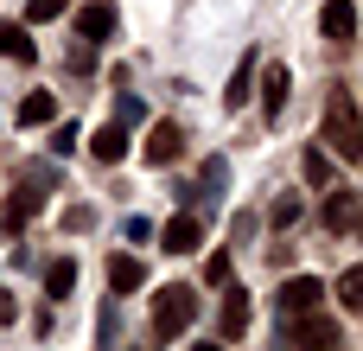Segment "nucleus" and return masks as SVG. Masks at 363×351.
<instances>
[{"label":"nucleus","instance_id":"obj_9","mask_svg":"<svg viewBox=\"0 0 363 351\" xmlns=\"http://www.w3.org/2000/svg\"><path fill=\"white\" fill-rule=\"evenodd\" d=\"M204 243V230H198V217H172L166 230H160V249H172V256H191Z\"/></svg>","mask_w":363,"mask_h":351},{"label":"nucleus","instance_id":"obj_13","mask_svg":"<svg viewBox=\"0 0 363 351\" xmlns=\"http://www.w3.org/2000/svg\"><path fill=\"white\" fill-rule=\"evenodd\" d=\"M45 122H57V96L32 90V96L19 102V128H45Z\"/></svg>","mask_w":363,"mask_h":351},{"label":"nucleus","instance_id":"obj_18","mask_svg":"<svg viewBox=\"0 0 363 351\" xmlns=\"http://www.w3.org/2000/svg\"><path fill=\"white\" fill-rule=\"evenodd\" d=\"M70 288H77V262H51L45 269V294L51 301H70Z\"/></svg>","mask_w":363,"mask_h":351},{"label":"nucleus","instance_id":"obj_6","mask_svg":"<svg viewBox=\"0 0 363 351\" xmlns=\"http://www.w3.org/2000/svg\"><path fill=\"white\" fill-rule=\"evenodd\" d=\"M274 301H281V313H313V307L325 301V288H319L313 275H294V281H287V288H281Z\"/></svg>","mask_w":363,"mask_h":351},{"label":"nucleus","instance_id":"obj_5","mask_svg":"<svg viewBox=\"0 0 363 351\" xmlns=\"http://www.w3.org/2000/svg\"><path fill=\"white\" fill-rule=\"evenodd\" d=\"M217 326H223V339H242V333H249V294H242L236 281H223V307H217Z\"/></svg>","mask_w":363,"mask_h":351},{"label":"nucleus","instance_id":"obj_26","mask_svg":"<svg viewBox=\"0 0 363 351\" xmlns=\"http://www.w3.org/2000/svg\"><path fill=\"white\" fill-rule=\"evenodd\" d=\"M191 351H223V339H211V345H191Z\"/></svg>","mask_w":363,"mask_h":351},{"label":"nucleus","instance_id":"obj_15","mask_svg":"<svg viewBox=\"0 0 363 351\" xmlns=\"http://www.w3.org/2000/svg\"><path fill=\"white\" fill-rule=\"evenodd\" d=\"M294 320H300V313H294ZM294 339H300L306 351H325V345H338V326H332V320H300Z\"/></svg>","mask_w":363,"mask_h":351},{"label":"nucleus","instance_id":"obj_19","mask_svg":"<svg viewBox=\"0 0 363 351\" xmlns=\"http://www.w3.org/2000/svg\"><path fill=\"white\" fill-rule=\"evenodd\" d=\"M338 301H345V313H363V262L338 275Z\"/></svg>","mask_w":363,"mask_h":351},{"label":"nucleus","instance_id":"obj_20","mask_svg":"<svg viewBox=\"0 0 363 351\" xmlns=\"http://www.w3.org/2000/svg\"><path fill=\"white\" fill-rule=\"evenodd\" d=\"M300 173H306V185H325V192H332V160H325L319 147H306V160H300Z\"/></svg>","mask_w":363,"mask_h":351},{"label":"nucleus","instance_id":"obj_16","mask_svg":"<svg viewBox=\"0 0 363 351\" xmlns=\"http://www.w3.org/2000/svg\"><path fill=\"white\" fill-rule=\"evenodd\" d=\"M249 83H255V51H249V58H242V64L230 70V90H223V109H242V102H249Z\"/></svg>","mask_w":363,"mask_h":351},{"label":"nucleus","instance_id":"obj_24","mask_svg":"<svg viewBox=\"0 0 363 351\" xmlns=\"http://www.w3.org/2000/svg\"><path fill=\"white\" fill-rule=\"evenodd\" d=\"M294 217H300V198H281V205H274V224H281V230H287V224H294Z\"/></svg>","mask_w":363,"mask_h":351},{"label":"nucleus","instance_id":"obj_22","mask_svg":"<svg viewBox=\"0 0 363 351\" xmlns=\"http://www.w3.org/2000/svg\"><path fill=\"white\" fill-rule=\"evenodd\" d=\"M77 141H83V134H77V128H70V122H64V128H57V134H51V153H70V147H77Z\"/></svg>","mask_w":363,"mask_h":351},{"label":"nucleus","instance_id":"obj_10","mask_svg":"<svg viewBox=\"0 0 363 351\" xmlns=\"http://www.w3.org/2000/svg\"><path fill=\"white\" fill-rule=\"evenodd\" d=\"M89 153L115 166V160L128 153V122H108V128H96V134H89Z\"/></svg>","mask_w":363,"mask_h":351},{"label":"nucleus","instance_id":"obj_1","mask_svg":"<svg viewBox=\"0 0 363 351\" xmlns=\"http://www.w3.org/2000/svg\"><path fill=\"white\" fill-rule=\"evenodd\" d=\"M319 134L332 141V153H338V160H351V166L363 160V115H357V102H351V90H345V83H325Z\"/></svg>","mask_w":363,"mask_h":351},{"label":"nucleus","instance_id":"obj_11","mask_svg":"<svg viewBox=\"0 0 363 351\" xmlns=\"http://www.w3.org/2000/svg\"><path fill=\"white\" fill-rule=\"evenodd\" d=\"M0 58H19V64H32V58H38L32 32H26L19 19H0Z\"/></svg>","mask_w":363,"mask_h":351},{"label":"nucleus","instance_id":"obj_4","mask_svg":"<svg viewBox=\"0 0 363 351\" xmlns=\"http://www.w3.org/2000/svg\"><path fill=\"white\" fill-rule=\"evenodd\" d=\"M357 224H363L357 192H325V230H338V237H357Z\"/></svg>","mask_w":363,"mask_h":351},{"label":"nucleus","instance_id":"obj_7","mask_svg":"<svg viewBox=\"0 0 363 351\" xmlns=\"http://www.w3.org/2000/svg\"><path fill=\"white\" fill-rule=\"evenodd\" d=\"M319 26H325L332 45H351V38H357V6H351V0H325V19H319Z\"/></svg>","mask_w":363,"mask_h":351},{"label":"nucleus","instance_id":"obj_8","mask_svg":"<svg viewBox=\"0 0 363 351\" xmlns=\"http://www.w3.org/2000/svg\"><path fill=\"white\" fill-rule=\"evenodd\" d=\"M287 90H294V77H287V64H268L262 70V109H268V122L287 109Z\"/></svg>","mask_w":363,"mask_h":351},{"label":"nucleus","instance_id":"obj_12","mask_svg":"<svg viewBox=\"0 0 363 351\" xmlns=\"http://www.w3.org/2000/svg\"><path fill=\"white\" fill-rule=\"evenodd\" d=\"M77 32H83V38H108V32H115V6H108V0H89V6L77 13Z\"/></svg>","mask_w":363,"mask_h":351},{"label":"nucleus","instance_id":"obj_2","mask_svg":"<svg viewBox=\"0 0 363 351\" xmlns=\"http://www.w3.org/2000/svg\"><path fill=\"white\" fill-rule=\"evenodd\" d=\"M191 320H198V288H160V294H153V326H160V339L185 333Z\"/></svg>","mask_w":363,"mask_h":351},{"label":"nucleus","instance_id":"obj_21","mask_svg":"<svg viewBox=\"0 0 363 351\" xmlns=\"http://www.w3.org/2000/svg\"><path fill=\"white\" fill-rule=\"evenodd\" d=\"M57 13H64V0H32V6H26L32 26H45V19H57Z\"/></svg>","mask_w":363,"mask_h":351},{"label":"nucleus","instance_id":"obj_23","mask_svg":"<svg viewBox=\"0 0 363 351\" xmlns=\"http://www.w3.org/2000/svg\"><path fill=\"white\" fill-rule=\"evenodd\" d=\"M147 109H140V96H121V109H115V122H140Z\"/></svg>","mask_w":363,"mask_h":351},{"label":"nucleus","instance_id":"obj_14","mask_svg":"<svg viewBox=\"0 0 363 351\" xmlns=\"http://www.w3.org/2000/svg\"><path fill=\"white\" fill-rule=\"evenodd\" d=\"M140 281H147V269H140L134 256H108V288H115V294H134Z\"/></svg>","mask_w":363,"mask_h":351},{"label":"nucleus","instance_id":"obj_25","mask_svg":"<svg viewBox=\"0 0 363 351\" xmlns=\"http://www.w3.org/2000/svg\"><path fill=\"white\" fill-rule=\"evenodd\" d=\"M6 320H13V294H0V326H6Z\"/></svg>","mask_w":363,"mask_h":351},{"label":"nucleus","instance_id":"obj_3","mask_svg":"<svg viewBox=\"0 0 363 351\" xmlns=\"http://www.w3.org/2000/svg\"><path fill=\"white\" fill-rule=\"evenodd\" d=\"M140 153H147V166H172V160L185 153V134H179V122H153Z\"/></svg>","mask_w":363,"mask_h":351},{"label":"nucleus","instance_id":"obj_17","mask_svg":"<svg viewBox=\"0 0 363 351\" xmlns=\"http://www.w3.org/2000/svg\"><path fill=\"white\" fill-rule=\"evenodd\" d=\"M32 217H38V192H13V198H6V217H0V224H6V230L19 237V230H26Z\"/></svg>","mask_w":363,"mask_h":351}]
</instances>
